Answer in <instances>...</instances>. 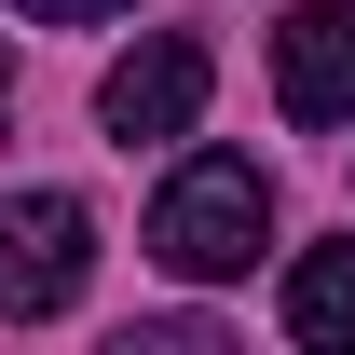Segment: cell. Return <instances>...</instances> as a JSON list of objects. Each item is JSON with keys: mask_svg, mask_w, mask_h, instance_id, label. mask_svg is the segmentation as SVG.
<instances>
[{"mask_svg": "<svg viewBox=\"0 0 355 355\" xmlns=\"http://www.w3.org/2000/svg\"><path fill=\"white\" fill-rule=\"evenodd\" d=\"M273 96L287 123H355V0H301L273 28Z\"/></svg>", "mask_w": 355, "mask_h": 355, "instance_id": "277c9868", "label": "cell"}, {"mask_svg": "<svg viewBox=\"0 0 355 355\" xmlns=\"http://www.w3.org/2000/svg\"><path fill=\"white\" fill-rule=\"evenodd\" d=\"M96 273V219L69 191H0V314L28 328V314H69Z\"/></svg>", "mask_w": 355, "mask_h": 355, "instance_id": "7a4b0ae2", "label": "cell"}, {"mask_svg": "<svg viewBox=\"0 0 355 355\" xmlns=\"http://www.w3.org/2000/svg\"><path fill=\"white\" fill-rule=\"evenodd\" d=\"M0 137H14V55H0Z\"/></svg>", "mask_w": 355, "mask_h": 355, "instance_id": "52a82bcc", "label": "cell"}, {"mask_svg": "<svg viewBox=\"0 0 355 355\" xmlns=\"http://www.w3.org/2000/svg\"><path fill=\"white\" fill-rule=\"evenodd\" d=\"M287 342L355 355V246H301L287 260Z\"/></svg>", "mask_w": 355, "mask_h": 355, "instance_id": "5b68a950", "label": "cell"}, {"mask_svg": "<svg viewBox=\"0 0 355 355\" xmlns=\"http://www.w3.org/2000/svg\"><path fill=\"white\" fill-rule=\"evenodd\" d=\"M42 28H96V14H123V0H28Z\"/></svg>", "mask_w": 355, "mask_h": 355, "instance_id": "8992f818", "label": "cell"}, {"mask_svg": "<svg viewBox=\"0 0 355 355\" xmlns=\"http://www.w3.org/2000/svg\"><path fill=\"white\" fill-rule=\"evenodd\" d=\"M205 83H219V69H205V42H191V28H150L137 55H110L96 123L123 137V150H164V137H191V123H205Z\"/></svg>", "mask_w": 355, "mask_h": 355, "instance_id": "3957f363", "label": "cell"}, {"mask_svg": "<svg viewBox=\"0 0 355 355\" xmlns=\"http://www.w3.org/2000/svg\"><path fill=\"white\" fill-rule=\"evenodd\" d=\"M260 246H273V191H260V164H246V150H191V164L150 191V260L191 273V287L246 273Z\"/></svg>", "mask_w": 355, "mask_h": 355, "instance_id": "6da1fadb", "label": "cell"}]
</instances>
